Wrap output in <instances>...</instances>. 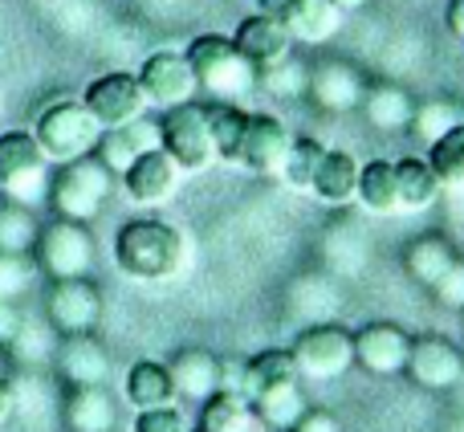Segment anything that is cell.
Returning <instances> with one entry per match:
<instances>
[{
    "label": "cell",
    "instance_id": "obj_1",
    "mask_svg": "<svg viewBox=\"0 0 464 432\" xmlns=\"http://www.w3.org/2000/svg\"><path fill=\"white\" fill-rule=\"evenodd\" d=\"M188 261V241L176 224L160 221V216H139L127 221L114 237V265L127 273L130 281H168L184 270Z\"/></svg>",
    "mask_w": 464,
    "mask_h": 432
},
{
    "label": "cell",
    "instance_id": "obj_2",
    "mask_svg": "<svg viewBox=\"0 0 464 432\" xmlns=\"http://www.w3.org/2000/svg\"><path fill=\"white\" fill-rule=\"evenodd\" d=\"M184 54L196 70L200 94H208L212 103H245L256 90V65L225 33H200V37H192V45Z\"/></svg>",
    "mask_w": 464,
    "mask_h": 432
},
{
    "label": "cell",
    "instance_id": "obj_3",
    "mask_svg": "<svg viewBox=\"0 0 464 432\" xmlns=\"http://www.w3.org/2000/svg\"><path fill=\"white\" fill-rule=\"evenodd\" d=\"M111 192H114V172L106 168L98 155H82V160L57 163V172L49 176L45 201H49V209H53V216L90 224L106 209Z\"/></svg>",
    "mask_w": 464,
    "mask_h": 432
},
{
    "label": "cell",
    "instance_id": "obj_4",
    "mask_svg": "<svg viewBox=\"0 0 464 432\" xmlns=\"http://www.w3.org/2000/svg\"><path fill=\"white\" fill-rule=\"evenodd\" d=\"M33 135H37L41 152L49 155V163H70L82 155H94L98 139H102V123L90 114L82 98H57L37 114Z\"/></svg>",
    "mask_w": 464,
    "mask_h": 432
},
{
    "label": "cell",
    "instance_id": "obj_5",
    "mask_svg": "<svg viewBox=\"0 0 464 432\" xmlns=\"http://www.w3.org/2000/svg\"><path fill=\"white\" fill-rule=\"evenodd\" d=\"M49 155L33 131H0V192L16 204H41L49 196Z\"/></svg>",
    "mask_w": 464,
    "mask_h": 432
},
{
    "label": "cell",
    "instance_id": "obj_6",
    "mask_svg": "<svg viewBox=\"0 0 464 432\" xmlns=\"http://www.w3.org/2000/svg\"><path fill=\"white\" fill-rule=\"evenodd\" d=\"M94 257H98V245L90 237V229L82 221H65V216H53L49 224H41L37 245H33V265L49 281L90 278Z\"/></svg>",
    "mask_w": 464,
    "mask_h": 432
},
{
    "label": "cell",
    "instance_id": "obj_7",
    "mask_svg": "<svg viewBox=\"0 0 464 432\" xmlns=\"http://www.w3.org/2000/svg\"><path fill=\"white\" fill-rule=\"evenodd\" d=\"M160 135H163V152L184 172H208L212 163H220L217 139H212V123H208V106L204 103H184V106L163 111Z\"/></svg>",
    "mask_w": 464,
    "mask_h": 432
},
{
    "label": "cell",
    "instance_id": "obj_8",
    "mask_svg": "<svg viewBox=\"0 0 464 432\" xmlns=\"http://www.w3.org/2000/svg\"><path fill=\"white\" fill-rule=\"evenodd\" d=\"M297 363V376L314 379V384H330L343 371L354 368V330L338 327V322H322V327H305L289 347Z\"/></svg>",
    "mask_w": 464,
    "mask_h": 432
},
{
    "label": "cell",
    "instance_id": "obj_9",
    "mask_svg": "<svg viewBox=\"0 0 464 432\" xmlns=\"http://www.w3.org/2000/svg\"><path fill=\"white\" fill-rule=\"evenodd\" d=\"M45 319L57 339L65 335H90L102 319V294L90 278H62L49 281L45 290Z\"/></svg>",
    "mask_w": 464,
    "mask_h": 432
},
{
    "label": "cell",
    "instance_id": "obj_10",
    "mask_svg": "<svg viewBox=\"0 0 464 432\" xmlns=\"http://www.w3.org/2000/svg\"><path fill=\"white\" fill-rule=\"evenodd\" d=\"M82 103H86L90 114L102 123V131L127 127V123L143 119L147 106H151L143 94L139 74H127V70H111V74H102V78H94L86 86V94H82Z\"/></svg>",
    "mask_w": 464,
    "mask_h": 432
},
{
    "label": "cell",
    "instance_id": "obj_11",
    "mask_svg": "<svg viewBox=\"0 0 464 432\" xmlns=\"http://www.w3.org/2000/svg\"><path fill=\"white\" fill-rule=\"evenodd\" d=\"M139 82H143L147 103L160 106V111L196 103V94H200L192 62H188V54H176V49H160V54L147 57L143 70H139Z\"/></svg>",
    "mask_w": 464,
    "mask_h": 432
},
{
    "label": "cell",
    "instance_id": "obj_12",
    "mask_svg": "<svg viewBox=\"0 0 464 432\" xmlns=\"http://www.w3.org/2000/svg\"><path fill=\"white\" fill-rule=\"evenodd\" d=\"M408 379L424 392H449L464 379V355L457 343L440 335H424V339H411V351H408Z\"/></svg>",
    "mask_w": 464,
    "mask_h": 432
},
{
    "label": "cell",
    "instance_id": "obj_13",
    "mask_svg": "<svg viewBox=\"0 0 464 432\" xmlns=\"http://www.w3.org/2000/svg\"><path fill=\"white\" fill-rule=\"evenodd\" d=\"M289 143H294V135H289V127L277 119V114L248 111V127H245V139H240L237 163L248 172H256V176H281Z\"/></svg>",
    "mask_w": 464,
    "mask_h": 432
},
{
    "label": "cell",
    "instance_id": "obj_14",
    "mask_svg": "<svg viewBox=\"0 0 464 432\" xmlns=\"http://www.w3.org/2000/svg\"><path fill=\"white\" fill-rule=\"evenodd\" d=\"M367 86L371 82L362 78L359 65L338 62V57H326V62H318L310 70V86H305V94H310L314 106H322V111L346 114V111H359L362 106Z\"/></svg>",
    "mask_w": 464,
    "mask_h": 432
},
{
    "label": "cell",
    "instance_id": "obj_15",
    "mask_svg": "<svg viewBox=\"0 0 464 432\" xmlns=\"http://www.w3.org/2000/svg\"><path fill=\"white\" fill-rule=\"evenodd\" d=\"M411 335L395 322H367L362 330H354V363L371 376H400L408 368Z\"/></svg>",
    "mask_w": 464,
    "mask_h": 432
},
{
    "label": "cell",
    "instance_id": "obj_16",
    "mask_svg": "<svg viewBox=\"0 0 464 432\" xmlns=\"http://www.w3.org/2000/svg\"><path fill=\"white\" fill-rule=\"evenodd\" d=\"M179 176H184V168L163 147H155V152H143L122 172V188H127V196L135 204H168L179 188Z\"/></svg>",
    "mask_w": 464,
    "mask_h": 432
},
{
    "label": "cell",
    "instance_id": "obj_17",
    "mask_svg": "<svg viewBox=\"0 0 464 432\" xmlns=\"http://www.w3.org/2000/svg\"><path fill=\"white\" fill-rule=\"evenodd\" d=\"M53 363H57V376L70 388L106 384V376H111V355L94 339V330L90 335H65L53 351Z\"/></svg>",
    "mask_w": 464,
    "mask_h": 432
},
{
    "label": "cell",
    "instance_id": "obj_18",
    "mask_svg": "<svg viewBox=\"0 0 464 432\" xmlns=\"http://www.w3.org/2000/svg\"><path fill=\"white\" fill-rule=\"evenodd\" d=\"M232 41H237V49L256 65V70L277 65L281 57L294 54V37H289L285 21H281V16H269V13L245 16V21L237 25V33H232Z\"/></svg>",
    "mask_w": 464,
    "mask_h": 432
},
{
    "label": "cell",
    "instance_id": "obj_19",
    "mask_svg": "<svg viewBox=\"0 0 464 432\" xmlns=\"http://www.w3.org/2000/svg\"><path fill=\"white\" fill-rule=\"evenodd\" d=\"M155 147H163L160 119H147V114H143V119L127 123V127L102 131V139H98L94 155L114 172V176H122V172H127L130 163L139 160V155H143V152H155Z\"/></svg>",
    "mask_w": 464,
    "mask_h": 432
},
{
    "label": "cell",
    "instance_id": "obj_20",
    "mask_svg": "<svg viewBox=\"0 0 464 432\" xmlns=\"http://www.w3.org/2000/svg\"><path fill=\"white\" fill-rule=\"evenodd\" d=\"M171 371V384H176L179 400H208L225 388V359H217L212 351L204 347H184L176 359L168 363Z\"/></svg>",
    "mask_w": 464,
    "mask_h": 432
},
{
    "label": "cell",
    "instance_id": "obj_21",
    "mask_svg": "<svg viewBox=\"0 0 464 432\" xmlns=\"http://www.w3.org/2000/svg\"><path fill=\"white\" fill-rule=\"evenodd\" d=\"M62 420L65 432H114L119 428V400L106 392V384L70 388Z\"/></svg>",
    "mask_w": 464,
    "mask_h": 432
},
{
    "label": "cell",
    "instance_id": "obj_22",
    "mask_svg": "<svg viewBox=\"0 0 464 432\" xmlns=\"http://www.w3.org/2000/svg\"><path fill=\"white\" fill-rule=\"evenodd\" d=\"M281 21H285L294 45H326L343 29V8L334 0H294Z\"/></svg>",
    "mask_w": 464,
    "mask_h": 432
},
{
    "label": "cell",
    "instance_id": "obj_23",
    "mask_svg": "<svg viewBox=\"0 0 464 432\" xmlns=\"http://www.w3.org/2000/svg\"><path fill=\"white\" fill-rule=\"evenodd\" d=\"M362 114H367V123L375 131H408L411 127V114H416V98L408 94L403 86H395V82H375V86H367V94H362Z\"/></svg>",
    "mask_w": 464,
    "mask_h": 432
},
{
    "label": "cell",
    "instance_id": "obj_24",
    "mask_svg": "<svg viewBox=\"0 0 464 432\" xmlns=\"http://www.w3.org/2000/svg\"><path fill=\"white\" fill-rule=\"evenodd\" d=\"M359 168L362 163L354 160L351 152H338V147H326L318 163V176H314V188L310 192L318 196L322 204H351L354 192H359Z\"/></svg>",
    "mask_w": 464,
    "mask_h": 432
},
{
    "label": "cell",
    "instance_id": "obj_25",
    "mask_svg": "<svg viewBox=\"0 0 464 432\" xmlns=\"http://www.w3.org/2000/svg\"><path fill=\"white\" fill-rule=\"evenodd\" d=\"M440 180H436L432 163L420 155H403L395 160V192H400V212H424L440 196Z\"/></svg>",
    "mask_w": 464,
    "mask_h": 432
},
{
    "label": "cell",
    "instance_id": "obj_26",
    "mask_svg": "<svg viewBox=\"0 0 464 432\" xmlns=\"http://www.w3.org/2000/svg\"><path fill=\"white\" fill-rule=\"evenodd\" d=\"M176 384H171V371L168 363H155V359H139L135 368L127 371V404L135 412L143 408H168L176 404Z\"/></svg>",
    "mask_w": 464,
    "mask_h": 432
},
{
    "label": "cell",
    "instance_id": "obj_27",
    "mask_svg": "<svg viewBox=\"0 0 464 432\" xmlns=\"http://www.w3.org/2000/svg\"><path fill=\"white\" fill-rule=\"evenodd\" d=\"M256 408L245 392L220 388L217 396H208L200 408V432H256Z\"/></svg>",
    "mask_w": 464,
    "mask_h": 432
},
{
    "label": "cell",
    "instance_id": "obj_28",
    "mask_svg": "<svg viewBox=\"0 0 464 432\" xmlns=\"http://www.w3.org/2000/svg\"><path fill=\"white\" fill-rule=\"evenodd\" d=\"M452 261H457V249H452L440 232H424V237H416L408 249H403V270H408V278L420 281L424 290L432 286Z\"/></svg>",
    "mask_w": 464,
    "mask_h": 432
},
{
    "label": "cell",
    "instance_id": "obj_29",
    "mask_svg": "<svg viewBox=\"0 0 464 432\" xmlns=\"http://www.w3.org/2000/svg\"><path fill=\"white\" fill-rule=\"evenodd\" d=\"M354 201L375 216L400 212V192H395V163L392 160H371L359 168V192Z\"/></svg>",
    "mask_w": 464,
    "mask_h": 432
},
{
    "label": "cell",
    "instance_id": "obj_30",
    "mask_svg": "<svg viewBox=\"0 0 464 432\" xmlns=\"http://www.w3.org/2000/svg\"><path fill=\"white\" fill-rule=\"evenodd\" d=\"M253 408H256V420L265 428H277V432H289L297 425V417L305 412V400H302V384L289 379V384H273L265 392L253 396Z\"/></svg>",
    "mask_w": 464,
    "mask_h": 432
},
{
    "label": "cell",
    "instance_id": "obj_31",
    "mask_svg": "<svg viewBox=\"0 0 464 432\" xmlns=\"http://www.w3.org/2000/svg\"><path fill=\"white\" fill-rule=\"evenodd\" d=\"M289 379H302V376H297L294 355L281 351V347H269V351H256L253 359L245 363V379H240V392L253 400L256 392H265V388H273V384H289Z\"/></svg>",
    "mask_w": 464,
    "mask_h": 432
},
{
    "label": "cell",
    "instance_id": "obj_32",
    "mask_svg": "<svg viewBox=\"0 0 464 432\" xmlns=\"http://www.w3.org/2000/svg\"><path fill=\"white\" fill-rule=\"evenodd\" d=\"M204 106H208V123H212L220 163H237L240 139H245V127H248V111L240 103H212V98Z\"/></svg>",
    "mask_w": 464,
    "mask_h": 432
},
{
    "label": "cell",
    "instance_id": "obj_33",
    "mask_svg": "<svg viewBox=\"0 0 464 432\" xmlns=\"http://www.w3.org/2000/svg\"><path fill=\"white\" fill-rule=\"evenodd\" d=\"M37 232L41 224L29 204H16V201L0 204V253H33Z\"/></svg>",
    "mask_w": 464,
    "mask_h": 432
},
{
    "label": "cell",
    "instance_id": "obj_34",
    "mask_svg": "<svg viewBox=\"0 0 464 432\" xmlns=\"http://www.w3.org/2000/svg\"><path fill=\"white\" fill-rule=\"evenodd\" d=\"M457 123H464L460 103L452 98H428V103H416V114H411V135L424 139V143H436L440 135H449Z\"/></svg>",
    "mask_w": 464,
    "mask_h": 432
},
{
    "label": "cell",
    "instance_id": "obj_35",
    "mask_svg": "<svg viewBox=\"0 0 464 432\" xmlns=\"http://www.w3.org/2000/svg\"><path fill=\"white\" fill-rule=\"evenodd\" d=\"M428 163L444 188H464V123H457L436 143H428Z\"/></svg>",
    "mask_w": 464,
    "mask_h": 432
},
{
    "label": "cell",
    "instance_id": "obj_36",
    "mask_svg": "<svg viewBox=\"0 0 464 432\" xmlns=\"http://www.w3.org/2000/svg\"><path fill=\"white\" fill-rule=\"evenodd\" d=\"M322 155H326V147H322L318 139H294L289 155H285V168H281V180H285L289 188H297V192H310Z\"/></svg>",
    "mask_w": 464,
    "mask_h": 432
},
{
    "label": "cell",
    "instance_id": "obj_37",
    "mask_svg": "<svg viewBox=\"0 0 464 432\" xmlns=\"http://www.w3.org/2000/svg\"><path fill=\"white\" fill-rule=\"evenodd\" d=\"M305 86H310V70L302 62H294V54L281 57L277 65L256 70V90H269L277 98H297V94H305Z\"/></svg>",
    "mask_w": 464,
    "mask_h": 432
},
{
    "label": "cell",
    "instance_id": "obj_38",
    "mask_svg": "<svg viewBox=\"0 0 464 432\" xmlns=\"http://www.w3.org/2000/svg\"><path fill=\"white\" fill-rule=\"evenodd\" d=\"M33 278H37L33 253H0V298L5 302H21L33 290Z\"/></svg>",
    "mask_w": 464,
    "mask_h": 432
},
{
    "label": "cell",
    "instance_id": "obj_39",
    "mask_svg": "<svg viewBox=\"0 0 464 432\" xmlns=\"http://www.w3.org/2000/svg\"><path fill=\"white\" fill-rule=\"evenodd\" d=\"M428 290H432V298L440 306H449V310H464V257H457V261H452Z\"/></svg>",
    "mask_w": 464,
    "mask_h": 432
},
{
    "label": "cell",
    "instance_id": "obj_40",
    "mask_svg": "<svg viewBox=\"0 0 464 432\" xmlns=\"http://www.w3.org/2000/svg\"><path fill=\"white\" fill-rule=\"evenodd\" d=\"M130 432H188V420L176 404H168V408H143L135 417V428Z\"/></svg>",
    "mask_w": 464,
    "mask_h": 432
},
{
    "label": "cell",
    "instance_id": "obj_41",
    "mask_svg": "<svg viewBox=\"0 0 464 432\" xmlns=\"http://www.w3.org/2000/svg\"><path fill=\"white\" fill-rule=\"evenodd\" d=\"M21 335H24V314H21V306H16V302H5V298H0V351H5V347H13Z\"/></svg>",
    "mask_w": 464,
    "mask_h": 432
},
{
    "label": "cell",
    "instance_id": "obj_42",
    "mask_svg": "<svg viewBox=\"0 0 464 432\" xmlns=\"http://www.w3.org/2000/svg\"><path fill=\"white\" fill-rule=\"evenodd\" d=\"M289 432H343V420H338L334 412H326V408H305Z\"/></svg>",
    "mask_w": 464,
    "mask_h": 432
},
{
    "label": "cell",
    "instance_id": "obj_43",
    "mask_svg": "<svg viewBox=\"0 0 464 432\" xmlns=\"http://www.w3.org/2000/svg\"><path fill=\"white\" fill-rule=\"evenodd\" d=\"M444 21H449L452 37L464 41V0H449V13H444Z\"/></svg>",
    "mask_w": 464,
    "mask_h": 432
},
{
    "label": "cell",
    "instance_id": "obj_44",
    "mask_svg": "<svg viewBox=\"0 0 464 432\" xmlns=\"http://www.w3.org/2000/svg\"><path fill=\"white\" fill-rule=\"evenodd\" d=\"M13 408H16V392H13V384H8V379L0 376V428L8 425V417H13Z\"/></svg>",
    "mask_w": 464,
    "mask_h": 432
},
{
    "label": "cell",
    "instance_id": "obj_45",
    "mask_svg": "<svg viewBox=\"0 0 464 432\" xmlns=\"http://www.w3.org/2000/svg\"><path fill=\"white\" fill-rule=\"evenodd\" d=\"M294 0H256V13H269V16H285V8Z\"/></svg>",
    "mask_w": 464,
    "mask_h": 432
},
{
    "label": "cell",
    "instance_id": "obj_46",
    "mask_svg": "<svg viewBox=\"0 0 464 432\" xmlns=\"http://www.w3.org/2000/svg\"><path fill=\"white\" fill-rule=\"evenodd\" d=\"M334 5L343 8V13H354V8H362V5H367V0H334Z\"/></svg>",
    "mask_w": 464,
    "mask_h": 432
},
{
    "label": "cell",
    "instance_id": "obj_47",
    "mask_svg": "<svg viewBox=\"0 0 464 432\" xmlns=\"http://www.w3.org/2000/svg\"><path fill=\"white\" fill-rule=\"evenodd\" d=\"M0 368H5V363H0ZM0 376H5V371H0Z\"/></svg>",
    "mask_w": 464,
    "mask_h": 432
}]
</instances>
